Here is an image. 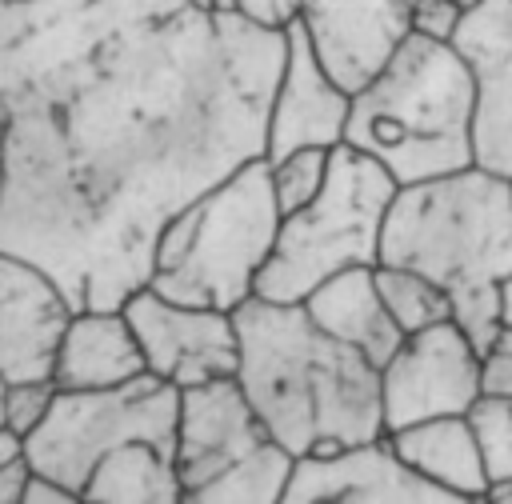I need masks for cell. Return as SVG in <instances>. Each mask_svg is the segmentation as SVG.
I'll return each mask as SVG.
<instances>
[{
    "instance_id": "1",
    "label": "cell",
    "mask_w": 512,
    "mask_h": 504,
    "mask_svg": "<svg viewBox=\"0 0 512 504\" xmlns=\"http://www.w3.org/2000/svg\"><path fill=\"white\" fill-rule=\"evenodd\" d=\"M284 48L188 0H0V248L120 308L164 220L264 156Z\"/></svg>"
},
{
    "instance_id": "2",
    "label": "cell",
    "mask_w": 512,
    "mask_h": 504,
    "mask_svg": "<svg viewBox=\"0 0 512 504\" xmlns=\"http://www.w3.org/2000/svg\"><path fill=\"white\" fill-rule=\"evenodd\" d=\"M236 384L264 432L292 456L384 436L380 368L328 336L304 304L248 296L232 308Z\"/></svg>"
},
{
    "instance_id": "3",
    "label": "cell",
    "mask_w": 512,
    "mask_h": 504,
    "mask_svg": "<svg viewBox=\"0 0 512 504\" xmlns=\"http://www.w3.org/2000/svg\"><path fill=\"white\" fill-rule=\"evenodd\" d=\"M376 264L436 280L452 320L484 352L500 336V280L512 272V188L480 164L396 184Z\"/></svg>"
},
{
    "instance_id": "4",
    "label": "cell",
    "mask_w": 512,
    "mask_h": 504,
    "mask_svg": "<svg viewBox=\"0 0 512 504\" xmlns=\"http://www.w3.org/2000/svg\"><path fill=\"white\" fill-rule=\"evenodd\" d=\"M344 144L396 184L472 164V76L448 40L408 32L388 64L352 92Z\"/></svg>"
},
{
    "instance_id": "5",
    "label": "cell",
    "mask_w": 512,
    "mask_h": 504,
    "mask_svg": "<svg viewBox=\"0 0 512 504\" xmlns=\"http://www.w3.org/2000/svg\"><path fill=\"white\" fill-rule=\"evenodd\" d=\"M276 228L280 208L268 160L252 156L164 220L152 248L148 288L180 304L232 312L256 296V276L268 264Z\"/></svg>"
},
{
    "instance_id": "6",
    "label": "cell",
    "mask_w": 512,
    "mask_h": 504,
    "mask_svg": "<svg viewBox=\"0 0 512 504\" xmlns=\"http://www.w3.org/2000/svg\"><path fill=\"white\" fill-rule=\"evenodd\" d=\"M392 192L396 180L388 168L340 140L328 156L320 192L304 208L280 216L276 244L256 276V296L296 304L332 272L376 264Z\"/></svg>"
},
{
    "instance_id": "7",
    "label": "cell",
    "mask_w": 512,
    "mask_h": 504,
    "mask_svg": "<svg viewBox=\"0 0 512 504\" xmlns=\"http://www.w3.org/2000/svg\"><path fill=\"white\" fill-rule=\"evenodd\" d=\"M176 400L180 388L152 372L116 388H56L48 416L24 436V460L32 472L56 476L80 492L96 460L128 440L172 448Z\"/></svg>"
},
{
    "instance_id": "8",
    "label": "cell",
    "mask_w": 512,
    "mask_h": 504,
    "mask_svg": "<svg viewBox=\"0 0 512 504\" xmlns=\"http://www.w3.org/2000/svg\"><path fill=\"white\" fill-rule=\"evenodd\" d=\"M480 396V348L456 320L408 332L380 364L384 432L432 416H464Z\"/></svg>"
},
{
    "instance_id": "9",
    "label": "cell",
    "mask_w": 512,
    "mask_h": 504,
    "mask_svg": "<svg viewBox=\"0 0 512 504\" xmlns=\"http://www.w3.org/2000/svg\"><path fill=\"white\" fill-rule=\"evenodd\" d=\"M124 316L144 352V368L172 388H192L236 372V324L232 312L180 304L148 284L136 288L124 304Z\"/></svg>"
},
{
    "instance_id": "10",
    "label": "cell",
    "mask_w": 512,
    "mask_h": 504,
    "mask_svg": "<svg viewBox=\"0 0 512 504\" xmlns=\"http://www.w3.org/2000/svg\"><path fill=\"white\" fill-rule=\"evenodd\" d=\"M452 48L472 76V164L512 176V0L468 8Z\"/></svg>"
},
{
    "instance_id": "11",
    "label": "cell",
    "mask_w": 512,
    "mask_h": 504,
    "mask_svg": "<svg viewBox=\"0 0 512 504\" xmlns=\"http://www.w3.org/2000/svg\"><path fill=\"white\" fill-rule=\"evenodd\" d=\"M264 440H272V436L256 420V412L244 400L236 376H220V380L180 388L172 464H176L184 500H192L200 488H208L232 464L252 456Z\"/></svg>"
},
{
    "instance_id": "12",
    "label": "cell",
    "mask_w": 512,
    "mask_h": 504,
    "mask_svg": "<svg viewBox=\"0 0 512 504\" xmlns=\"http://www.w3.org/2000/svg\"><path fill=\"white\" fill-rule=\"evenodd\" d=\"M356 500V504H456L444 488L408 468L388 436L360 440L332 452L296 456L284 484V504Z\"/></svg>"
},
{
    "instance_id": "13",
    "label": "cell",
    "mask_w": 512,
    "mask_h": 504,
    "mask_svg": "<svg viewBox=\"0 0 512 504\" xmlns=\"http://www.w3.org/2000/svg\"><path fill=\"white\" fill-rule=\"evenodd\" d=\"M296 24L304 28L324 72L352 96L388 64V56L412 32V4L408 0H300Z\"/></svg>"
},
{
    "instance_id": "14",
    "label": "cell",
    "mask_w": 512,
    "mask_h": 504,
    "mask_svg": "<svg viewBox=\"0 0 512 504\" xmlns=\"http://www.w3.org/2000/svg\"><path fill=\"white\" fill-rule=\"evenodd\" d=\"M284 40H288L284 64L272 84L268 116H264V160H276L308 144L336 148L344 140L348 104H352V96L324 72L296 20L284 28Z\"/></svg>"
},
{
    "instance_id": "15",
    "label": "cell",
    "mask_w": 512,
    "mask_h": 504,
    "mask_svg": "<svg viewBox=\"0 0 512 504\" xmlns=\"http://www.w3.org/2000/svg\"><path fill=\"white\" fill-rule=\"evenodd\" d=\"M68 316L64 288L28 256L0 248V376L52 380Z\"/></svg>"
},
{
    "instance_id": "16",
    "label": "cell",
    "mask_w": 512,
    "mask_h": 504,
    "mask_svg": "<svg viewBox=\"0 0 512 504\" xmlns=\"http://www.w3.org/2000/svg\"><path fill=\"white\" fill-rule=\"evenodd\" d=\"M148 372L124 308H72L56 348V388H116Z\"/></svg>"
},
{
    "instance_id": "17",
    "label": "cell",
    "mask_w": 512,
    "mask_h": 504,
    "mask_svg": "<svg viewBox=\"0 0 512 504\" xmlns=\"http://www.w3.org/2000/svg\"><path fill=\"white\" fill-rule=\"evenodd\" d=\"M376 264H352L320 280L300 304L304 312L336 340L352 344L360 356H368L376 368L400 348L404 332L388 316L380 288H376Z\"/></svg>"
},
{
    "instance_id": "18",
    "label": "cell",
    "mask_w": 512,
    "mask_h": 504,
    "mask_svg": "<svg viewBox=\"0 0 512 504\" xmlns=\"http://www.w3.org/2000/svg\"><path fill=\"white\" fill-rule=\"evenodd\" d=\"M384 436L392 440L396 456L408 468H416L424 480L444 488L456 504L484 500L488 472H484L480 444H476L468 416H432V420H416V424H404Z\"/></svg>"
},
{
    "instance_id": "19",
    "label": "cell",
    "mask_w": 512,
    "mask_h": 504,
    "mask_svg": "<svg viewBox=\"0 0 512 504\" xmlns=\"http://www.w3.org/2000/svg\"><path fill=\"white\" fill-rule=\"evenodd\" d=\"M80 500L88 504H176L184 500L172 448L152 440H128L96 460L88 480L80 484Z\"/></svg>"
},
{
    "instance_id": "20",
    "label": "cell",
    "mask_w": 512,
    "mask_h": 504,
    "mask_svg": "<svg viewBox=\"0 0 512 504\" xmlns=\"http://www.w3.org/2000/svg\"><path fill=\"white\" fill-rule=\"evenodd\" d=\"M292 464L296 456L288 448H280L276 440H264L252 456H244L224 476H216L208 488H200L192 504H276L284 500Z\"/></svg>"
},
{
    "instance_id": "21",
    "label": "cell",
    "mask_w": 512,
    "mask_h": 504,
    "mask_svg": "<svg viewBox=\"0 0 512 504\" xmlns=\"http://www.w3.org/2000/svg\"><path fill=\"white\" fill-rule=\"evenodd\" d=\"M376 288H380V300L388 308V316L396 320V328L408 336V332H420L428 324H440V320H452V300L448 292L428 280L424 272H412V268H400V264H376Z\"/></svg>"
},
{
    "instance_id": "22",
    "label": "cell",
    "mask_w": 512,
    "mask_h": 504,
    "mask_svg": "<svg viewBox=\"0 0 512 504\" xmlns=\"http://www.w3.org/2000/svg\"><path fill=\"white\" fill-rule=\"evenodd\" d=\"M328 156H332V148L308 144V148H292V152L268 160V180H272V196H276L280 216L304 208L320 192V184L328 176Z\"/></svg>"
},
{
    "instance_id": "23",
    "label": "cell",
    "mask_w": 512,
    "mask_h": 504,
    "mask_svg": "<svg viewBox=\"0 0 512 504\" xmlns=\"http://www.w3.org/2000/svg\"><path fill=\"white\" fill-rule=\"evenodd\" d=\"M464 416H468V424H472V432H476L488 484H492V480H508V476H512V400L476 396Z\"/></svg>"
},
{
    "instance_id": "24",
    "label": "cell",
    "mask_w": 512,
    "mask_h": 504,
    "mask_svg": "<svg viewBox=\"0 0 512 504\" xmlns=\"http://www.w3.org/2000/svg\"><path fill=\"white\" fill-rule=\"evenodd\" d=\"M56 384L52 380H8V400H4V428L16 436H28L52 408Z\"/></svg>"
},
{
    "instance_id": "25",
    "label": "cell",
    "mask_w": 512,
    "mask_h": 504,
    "mask_svg": "<svg viewBox=\"0 0 512 504\" xmlns=\"http://www.w3.org/2000/svg\"><path fill=\"white\" fill-rule=\"evenodd\" d=\"M480 396L512 400V340L504 332L480 352Z\"/></svg>"
},
{
    "instance_id": "26",
    "label": "cell",
    "mask_w": 512,
    "mask_h": 504,
    "mask_svg": "<svg viewBox=\"0 0 512 504\" xmlns=\"http://www.w3.org/2000/svg\"><path fill=\"white\" fill-rule=\"evenodd\" d=\"M28 480V460H24V436L12 428H0V504H20Z\"/></svg>"
},
{
    "instance_id": "27",
    "label": "cell",
    "mask_w": 512,
    "mask_h": 504,
    "mask_svg": "<svg viewBox=\"0 0 512 504\" xmlns=\"http://www.w3.org/2000/svg\"><path fill=\"white\" fill-rule=\"evenodd\" d=\"M460 16H464V8H456L452 0H416L412 4V32L452 44Z\"/></svg>"
},
{
    "instance_id": "28",
    "label": "cell",
    "mask_w": 512,
    "mask_h": 504,
    "mask_svg": "<svg viewBox=\"0 0 512 504\" xmlns=\"http://www.w3.org/2000/svg\"><path fill=\"white\" fill-rule=\"evenodd\" d=\"M236 12L260 28H288L300 12V0H236Z\"/></svg>"
},
{
    "instance_id": "29",
    "label": "cell",
    "mask_w": 512,
    "mask_h": 504,
    "mask_svg": "<svg viewBox=\"0 0 512 504\" xmlns=\"http://www.w3.org/2000/svg\"><path fill=\"white\" fill-rule=\"evenodd\" d=\"M20 504H80V492L68 488V484H60L56 476H44V472H32L28 468Z\"/></svg>"
},
{
    "instance_id": "30",
    "label": "cell",
    "mask_w": 512,
    "mask_h": 504,
    "mask_svg": "<svg viewBox=\"0 0 512 504\" xmlns=\"http://www.w3.org/2000/svg\"><path fill=\"white\" fill-rule=\"evenodd\" d=\"M500 328H512V272L500 280Z\"/></svg>"
},
{
    "instance_id": "31",
    "label": "cell",
    "mask_w": 512,
    "mask_h": 504,
    "mask_svg": "<svg viewBox=\"0 0 512 504\" xmlns=\"http://www.w3.org/2000/svg\"><path fill=\"white\" fill-rule=\"evenodd\" d=\"M484 500H492V504H512V476H508V480H492L488 492H484Z\"/></svg>"
},
{
    "instance_id": "32",
    "label": "cell",
    "mask_w": 512,
    "mask_h": 504,
    "mask_svg": "<svg viewBox=\"0 0 512 504\" xmlns=\"http://www.w3.org/2000/svg\"><path fill=\"white\" fill-rule=\"evenodd\" d=\"M4 400H8V380L0 376V428H4Z\"/></svg>"
},
{
    "instance_id": "33",
    "label": "cell",
    "mask_w": 512,
    "mask_h": 504,
    "mask_svg": "<svg viewBox=\"0 0 512 504\" xmlns=\"http://www.w3.org/2000/svg\"><path fill=\"white\" fill-rule=\"evenodd\" d=\"M216 12H236V0H212Z\"/></svg>"
},
{
    "instance_id": "34",
    "label": "cell",
    "mask_w": 512,
    "mask_h": 504,
    "mask_svg": "<svg viewBox=\"0 0 512 504\" xmlns=\"http://www.w3.org/2000/svg\"><path fill=\"white\" fill-rule=\"evenodd\" d=\"M0 184H4V116H0Z\"/></svg>"
},
{
    "instance_id": "35",
    "label": "cell",
    "mask_w": 512,
    "mask_h": 504,
    "mask_svg": "<svg viewBox=\"0 0 512 504\" xmlns=\"http://www.w3.org/2000/svg\"><path fill=\"white\" fill-rule=\"evenodd\" d=\"M188 4H192V8H204V12H216V8H212V0H188Z\"/></svg>"
},
{
    "instance_id": "36",
    "label": "cell",
    "mask_w": 512,
    "mask_h": 504,
    "mask_svg": "<svg viewBox=\"0 0 512 504\" xmlns=\"http://www.w3.org/2000/svg\"><path fill=\"white\" fill-rule=\"evenodd\" d=\"M452 4H456V8H464V12H468V8H476V4H484V0H452Z\"/></svg>"
},
{
    "instance_id": "37",
    "label": "cell",
    "mask_w": 512,
    "mask_h": 504,
    "mask_svg": "<svg viewBox=\"0 0 512 504\" xmlns=\"http://www.w3.org/2000/svg\"><path fill=\"white\" fill-rule=\"evenodd\" d=\"M500 332H504V336H508V340H512V328H500Z\"/></svg>"
},
{
    "instance_id": "38",
    "label": "cell",
    "mask_w": 512,
    "mask_h": 504,
    "mask_svg": "<svg viewBox=\"0 0 512 504\" xmlns=\"http://www.w3.org/2000/svg\"><path fill=\"white\" fill-rule=\"evenodd\" d=\"M508 188H512V176H508Z\"/></svg>"
},
{
    "instance_id": "39",
    "label": "cell",
    "mask_w": 512,
    "mask_h": 504,
    "mask_svg": "<svg viewBox=\"0 0 512 504\" xmlns=\"http://www.w3.org/2000/svg\"><path fill=\"white\" fill-rule=\"evenodd\" d=\"M408 4H416V0H408Z\"/></svg>"
}]
</instances>
